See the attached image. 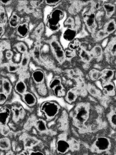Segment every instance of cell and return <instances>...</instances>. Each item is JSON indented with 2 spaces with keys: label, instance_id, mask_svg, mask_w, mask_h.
I'll list each match as a JSON object with an SVG mask.
<instances>
[{
  "label": "cell",
  "instance_id": "obj_1",
  "mask_svg": "<svg viewBox=\"0 0 116 155\" xmlns=\"http://www.w3.org/2000/svg\"><path fill=\"white\" fill-rule=\"evenodd\" d=\"M65 16L64 12L59 9L53 10L47 17V26L52 31H57L61 28V21L64 19Z\"/></svg>",
  "mask_w": 116,
  "mask_h": 155
},
{
  "label": "cell",
  "instance_id": "obj_2",
  "mask_svg": "<svg viewBox=\"0 0 116 155\" xmlns=\"http://www.w3.org/2000/svg\"><path fill=\"white\" fill-rule=\"evenodd\" d=\"M40 110L48 118H53L58 114L59 106L55 102L46 101L41 106Z\"/></svg>",
  "mask_w": 116,
  "mask_h": 155
},
{
  "label": "cell",
  "instance_id": "obj_3",
  "mask_svg": "<svg viewBox=\"0 0 116 155\" xmlns=\"http://www.w3.org/2000/svg\"><path fill=\"white\" fill-rule=\"evenodd\" d=\"M51 47L57 60L61 63L64 61V60L65 59L64 51L59 42L57 41H53L51 42Z\"/></svg>",
  "mask_w": 116,
  "mask_h": 155
},
{
  "label": "cell",
  "instance_id": "obj_4",
  "mask_svg": "<svg viewBox=\"0 0 116 155\" xmlns=\"http://www.w3.org/2000/svg\"><path fill=\"white\" fill-rule=\"evenodd\" d=\"M89 118V111L87 109L83 106H80L78 107L77 112L75 116L76 121L80 124H84Z\"/></svg>",
  "mask_w": 116,
  "mask_h": 155
},
{
  "label": "cell",
  "instance_id": "obj_5",
  "mask_svg": "<svg viewBox=\"0 0 116 155\" xmlns=\"http://www.w3.org/2000/svg\"><path fill=\"white\" fill-rule=\"evenodd\" d=\"M94 146L100 151H106L110 148L111 142L109 139L105 137H101L96 140Z\"/></svg>",
  "mask_w": 116,
  "mask_h": 155
},
{
  "label": "cell",
  "instance_id": "obj_6",
  "mask_svg": "<svg viewBox=\"0 0 116 155\" xmlns=\"http://www.w3.org/2000/svg\"><path fill=\"white\" fill-rule=\"evenodd\" d=\"M11 110L8 107H3L0 110V124L7 125L11 116Z\"/></svg>",
  "mask_w": 116,
  "mask_h": 155
},
{
  "label": "cell",
  "instance_id": "obj_7",
  "mask_svg": "<svg viewBox=\"0 0 116 155\" xmlns=\"http://www.w3.org/2000/svg\"><path fill=\"white\" fill-rule=\"evenodd\" d=\"M71 148V144L65 140H59L56 143L57 151L60 153H65Z\"/></svg>",
  "mask_w": 116,
  "mask_h": 155
},
{
  "label": "cell",
  "instance_id": "obj_8",
  "mask_svg": "<svg viewBox=\"0 0 116 155\" xmlns=\"http://www.w3.org/2000/svg\"><path fill=\"white\" fill-rule=\"evenodd\" d=\"M84 21L88 28H92L96 23V14L94 12H90L84 15Z\"/></svg>",
  "mask_w": 116,
  "mask_h": 155
},
{
  "label": "cell",
  "instance_id": "obj_9",
  "mask_svg": "<svg viewBox=\"0 0 116 155\" xmlns=\"http://www.w3.org/2000/svg\"><path fill=\"white\" fill-rule=\"evenodd\" d=\"M77 35V30L73 28H67L63 33V38L65 41L70 42L75 39Z\"/></svg>",
  "mask_w": 116,
  "mask_h": 155
},
{
  "label": "cell",
  "instance_id": "obj_10",
  "mask_svg": "<svg viewBox=\"0 0 116 155\" xmlns=\"http://www.w3.org/2000/svg\"><path fill=\"white\" fill-rule=\"evenodd\" d=\"M23 101H24V102L29 106H33L35 105L37 102L36 98L34 96V95L29 92H26L23 95Z\"/></svg>",
  "mask_w": 116,
  "mask_h": 155
},
{
  "label": "cell",
  "instance_id": "obj_11",
  "mask_svg": "<svg viewBox=\"0 0 116 155\" xmlns=\"http://www.w3.org/2000/svg\"><path fill=\"white\" fill-rule=\"evenodd\" d=\"M17 33L22 38L26 37L29 33L28 25L27 23H20V25L17 28Z\"/></svg>",
  "mask_w": 116,
  "mask_h": 155
},
{
  "label": "cell",
  "instance_id": "obj_12",
  "mask_svg": "<svg viewBox=\"0 0 116 155\" xmlns=\"http://www.w3.org/2000/svg\"><path fill=\"white\" fill-rule=\"evenodd\" d=\"M114 75V71L105 69L102 71V79L104 81L105 84L111 82Z\"/></svg>",
  "mask_w": 116,
  "mask_h": 155
},
{
  "label": "cell",
  "instance_id": "obj_13",
  "mask_svg": "<svg viewBox=\"0 0 116 155\" xmlns=\"http://www.w3.org/2000/svg\"><path fill=\"white\" fill-rule=\"evenodd\" d=\"M103 90L104 93L106 95L112 96L115 94V85L111 82L105 83L103 85Z\"/></svg>",
  "mask_w": 116,
  "mask_h": 155
},
{
  "label": "cell",
  "instance_id": "obj_14",
  "mask_svg": "<svg viewBox=\"0 0 116 155\" xmlns=\"http://www.w3.org/2000/svg\"><path fill=\"white\" fill-rule=\"evenodd\" d=\"M33 79L34 81L36 84H40L42 83L45 79V75L43 71L41 70H36L35 71L32 75Z\"/></svg>",
  "mask_w": 116,
  "mask_h": 155
},
{
  "label": "cell",
  "instance_id": "obj_15",
  "mask_svg": "<svg viewBox=\"0 0 116 155\" xmlns=\"http://www.w3.org/2000/svg\"><path fill=\"white\" fill-rule=\"evenodd\" d=\"M15 91H17V93H18L20 94L23 95L27 92V87L24 82L21 81H19L17 82L15 87Z\"/></svg>",
  "mask_w": 116,
  "mask_h": 155
},
{
  "label": "cell",
  "instance_id": "obj_16",
  "mask_svg": "<svg viewBox=\"0 0 116 155\" xmlns=\"http://www.w3.org/2000/svg\"><path fill=\"white\" fill-rule=\"evenodd\" d=\"M20 18L15 14L11 15L9 20V25L12 28H17L20 25Z\"/></svg>",
  "mask_w": 116,
  "mask_h": 155
},
{
  "label": "cell",
  "instance_id": "obj_17",
  "mask_svg": "<svg viewBox=\"0 0 116 155\" xmlns=\"http://www.w3.org/2000/svg\"><path fill=\"white\" fill-rule=\"evenodd\" d=\"M80 57L81 60L86 63L89 62L92 59V55L90 52L85 49H81L80 51Z\"/></svg>",
  "mask_w": 116,
  "mask_h": 155
},
{
  "label": "cell",
  "instance_id": "obj_18",
  "mask_svg": "<svg viewBox=\"0 0 116 155\" xmlns=\"http://www.w3.org/2000/svg\"><path fill=\"white\" fill-rule=\"evenodd\" d=\"M36 127L37 128V131L40 133H44L47 131V127H46V123L43 120H41V119L38 120L36 121Z\"/></svg>",
  "mask_w": 116,
  "mask_h": 155
},
{
  "label": "cell",
  "instance_id": "obj_19",
  "mask_svg": "<svg viewBox=\"0 0 116 155\" xmlns=\"http://www.w3.org/2000/svg\"><path fill=\"white\" fill-rule=\"evenodd\" d=\"M2 87H3V93H6L7 95L11 93L12 87L11 83L10 82V81L9 80H8L6 79H3V83H2Z\"/></svg>",
  "mask_w": 116,
  "mask_h": 155
},
{
  "label": "cell",
  "instance_id": "obj_20",
  "mask_svg": "<svg viewBox=\"0 0 116 155\" xmlns=\"http://www.w3.org/2000/svg\"><path fill=\"white\" fill-rule=\"evenodd\" d=\"M11 147V143L9 139L4 137L0 139V149L2 150H9Z\"/></svg>",
  "mask_w": 116,
  "mask_h": 155
},
{
  "label": "cell",
  "instance_id": "obj_21",
  "mask_svg": "<svg viewBox=\"0 0 116 155\" xmlns=\"http://www.w3.org/2000/svg\"><path fill=\"white\" fill-rule=\"evenodd\" d=\"M89 77L92 81H99L102 79V72L97 69H92L89 72Z\"/></svg>",
  "mask_w": 116,
  "mask_h": 155
},
{
  "label": "cell",
  "instance_id": "obj_22",
  "mask_svg": "<svg viewBox=\"0 0 116 155\" xmlns=\"http://www.w3.org/2000/svg\"><path fill=\"white\" fill-rule=\"evenodd\" d=\"M77 98V94L74 90H69L66 95V100L69 103H72L76 101Z\"/></svg>",
  "mask_w": 116,
  "mask_h": 155
},
{
  "label": "cell",
  "instance_id": "obj_23",
  "mask_svg": "<svg viewBox=\"0 0 116 155\" xmlns=\"http://www.w3.org/2000/svg\"><path fill=\"white\" fill-rule=\"evenodd\" d=\"M115 22L114 20H112L111 21H109L107 25H106L105 28V31L108 34H111L115 30Z\"/></svg>",
  "mask_w": 116,
  "mask_h": 155
},
{
  "label": "cell",
  "instance_id": "obj_24",
  "mask_svg": "<svg viewBox=\"0 0 116 155\" xmlns=\"http://www.w3.org/2000/svg\"><path fill=\"white\" fill-rule=\"evenodd\" d=\"M39 143V140L34 137H28L25 142V147L27 148H31Z\"/></svg>",
  "mask_w": 116,
  "mask_h": 155
},
{
  "label": "cell",
  "instance_id": "obj_25",
  "mask_svg": "<svg viewBox=\"0 0 116 155\" xmlns=\"http://www.w3.org/2000/svg\"><path fill=\"white\" fill-rule=\"evenodd\" d=\"M102 52H103V50L102 47L100 45H96L94 48H92L90 54L92 57L98 58L102 55Z\"/></svg>",
  "mask_w": 116,
  "mask_h": 155
},
{
  "label": "cell",
  "instance_id": "obj_26",
  "mask_svg": "<svg viewBox=\"0 0 116 155\" xmlns=\"http://www.w3.org/2000/svg\"><path fill=\"white\" fill-rule=\"evenodd\" d=\"M103 8L108 17L112 15L115 11V6L110 3H105L103 5Z\"/></svg>",
  "mask_w": 116,
  "mask_h": 155
},
{
  "label": "cell",
  "instance_id": "obj_27",
  "mask_svg": "<svg viewBox=\"0 0 116 155\" xmlns=\"http://www.w3.org/2000/svg\"><path fill=\"white\" fill-rule=\"evenodd\" d=\"M80 46H81V43H80V41L77 39H75L74 40L69 42L68 48L75 51V50L79 49L80 48Z\"/></svg>",
  "mask_w": 116,
  "mask_h": 155
},
{
  "label": "cell",
  "instance_id": "obj_28",
  "mask_svg": "<svg viewBox=\"0 0 116 155\" xmlns=\"http://www.w3.org/2000/svg\"><path fill=\"white\" fill-rule=\"evenodd\" d=\"M30 61V55L28 54V52L25 53V54H23L22 55V57H21V63H20V65L22 67H27Z\"/></svg>",
  "mask_w": 116,
  "mask_h": 155
},
{
  "label": "cell",
  "instance_id": "obj_29",
  "mask_svg": "<svg viewBox=\"0 0 116 155\" xmlns=\"http://www.w3.org/2000/svg\"><path fill=\"white\" fill-rule=\"evenodd\" d=\"M16 47L20 53L23 54L28 52V47L23 42H19L16 45Z\"/></svg>",
  "mask_w": 116,
  "mask_h": 155
},
{
  "label": "cell",
  "instance_id": "obj_30",
  "mask_svg": "<svg viewBox=\"0 0 116 155\" xmlns=\"http://www.w3.org/2000/svg\"><path fill=\"white\" fill-rule=\"evenodd\" d=\"M53 90L56 96H62L64 94V90L62 84L56 87Z\"/></svg>",
  "mask_w": 116,
  "mask_h": 155
},
{
  "label": "cell",
  "instance_id": "obj_31",
  "mask_svg": "<svg viewBox=\"0 0 116 155\" xmlns=\"http://www.w3.org/2000/svg\"><path fill=\"white\" fill-rule=\"evenodd\" d=\"M8 21V17L6 12L5 11H0V26L6 25Z\"/></svg>",
  "mask_w": 116,
  "mask_h": 155
},
{
  "label": "cell",
  "instance_id": "obj_32",
  "mask_svg": "<svg viewBox=\"0 0 116 155\" xmlns=\"http://www.w3.org/2000/svg\"><path fill=\"white\" fill-rule=\"evenodd\" d=\"M64 55L65 58L72 59L75 57V51L68 48L64 51Z\"/></svg>",
  "mask_w": 116,
  "mask_h": 155
},
{
  "label": "cell",
  "instance_id": "obj_33",
  "mask_svg": "<svg viewBox=\"0 0 116 155\" xmlns=\"http://www.w3.org/2000/svg\"><path fill=\"white\" fill-rule=\"evenodd\" d=\"M13 113H14V116H13V118H14V120L15 121H17L19 120L21 115V109H19V108H14L13 109Z\"/></svg>",
  "mask_w": 116,
  "mask_h": 155
},
{
  "label": "cell",
  "instance_id": "obj_34",
  "mask_svg": "<svg viewBox=\"0 0 116 155\" xmlns=\"http://www.w3.org/2000/svg\"><path fill=\"white\" fill-rule=\"evenodd\" d=\"M62 83H61V81L59 79H53L50 83V85H49V87L50 88L52 89V90H53L56 87L59 85H61Z\"/></svg>",
  "mask_w": 116,
  "mask_h": 155
},
{
  "label": "cell",
  "instance_id": "obj_35",
  "mask_svg": "<svg viewBox=\"0 0 116 155\" xmlns=\"http://www.w3.org/2000/svg\"><path fill=\"white\" fill-rule=\"evenodd\" d=\"M33 56L34 58L37 60H39L40 58V48L37 46L35 47L34 50H33Z\"/></svg>",
  "mask_w": 116,
  "mask_h": 155
},
{
  "label": "cell",
  "instance_id": "obj_36",
  "mask_svg": "<svg viewBox=\"0 0 116 155\" xmlns=\"http://www.w3.org/2000/svg\"><path fill=\"white\" fill-rule=\"evenodd\" d=\"M18 68H19V66L15 63H9L8 66V71L10 72H15L17 71L18 69Z\"/></svg>",
  "mask_w": 116,
  "mask_h": 155
},
{
  "label": "cell",
  "instance_id": "obj_37",
  "mask_svg": "<svg viewBox=\"0 0 116 155\" xmlns=\"http://www.w3.org/2000/svg\"><path fill=\"white\" fill-rule=\"evenodd\" d=\"M108 35H109L104 30H101L97 33V38H98V39H99L100 40V39H103L105 38Z\"/></svg>",
  "mask_w": 116,
  "mask_h": 155
},
{
  "label": "cell",
  "instance_id": "obj_38",
  "mask_svg": "<svg viewBox=\"0 0 116 155\" xmlns=\"http://www.w3.org/2000/svg\"><path fill=\"white\" fill-rule=\"evenodd\" d=\"M75 23V21H74V19L72 17H68L67 18L65 21H64V25L65 26H71V27H72V26H73Z\"/></svg>",
  "mask_w": 116,
  "mask_h": 155
},
{
  "label": "cell",
  "instance_id": "obj_39",
  "mask_svg": "<svg viewBox=\"0 0 116 155\" xmlns=\"http://www.w3.org/2000/svg\"><path fill=\"white\" fill-rule=\"evenodd\" d=\"M1 132L2 134H3L4 136H7L9 133L10 130L9 128L7 126V125H2Z\"/></svg>",
  "mask_w": 116,
  "mask_h": 155
},
{
  "label": "cell",
  "instance_id": "obj_40",
  "mask_svg": "<svg viewBox=\"0 0 116 155\" xmlns=\"http://www.w3.org/2000/svg\"><path fill=\"white\" fill-rule=\"evenodd\" d=\"M8 95L5 93H0V104H3L7 101Z\"/></svg>",
  "mask_w": 116,
  "mask_h": 155
},
{
  "label": "cell",
  "instance_id": "obj_41",
  "mask_svg": "<svg viewBox=\"0 0 116 155\" xmlns=\"http://www.w3.org/2000/svg\"><path fill=\"white\" fill-rule=\"evenodd\" d=\"M110 121H111V124L114 127H115V124H116V115H115V114H114L113 115H112V116L111 117Z\"/></svg>",
  "mask_w": 116,
  "mask_h": 155
},
{
  "label": "cell",
  "instance_id": "obj_42",
  "mask_svg": "<svg viewBox=\"0 0 116 155\" xmlns=\"http://www.w3.org/2000/svg\"><path fill=\"white\" fill-rule=\"evenodd\" d=\"M13 55H14V54L12 51L11 50H8L6 51V57L8 60H10L12 59V58L13 57Z\"/></svg>",
  "mask_w": 116,
  "mask_h": 155
},
{
  "label": "cell",
  "instance_id": "obj_43",
  "mask_svg": "<svg viewBox=\"0 0 116 155\" xmlns=\"http://www.w3.org/2000/svg\"><path fill=\"white\" fill-rule=\"evenodd\" d=\"M43 23H41L38 26L37 28H36V34L39 35L43 31Z\"/></svg>",
  "mask_w": 116,
  "mask_h": 155
},
{
  "label": "cell",
  "instance_id": "obj_44",
  "mask_svg": "<svg viewBox=\"0 0 116 155\" xmlns=\"http://www.w3.org/2000/svg\"><path fill=\"white\" fill-rule=\"evenodd\" d=\"M72 145L73 146V148H74L75 150H77L79 148V143L75 140H73Z\"/></svg>",
  "mask_w": 116,
  "mask_h": 155
},
{
  "label": "cell",
  "instance_id": "obj_45",
  "mask_svg": "<svg viewBox=\"0 0 116 155\" xmlns=\"http://www.w3.org/2000/svg\"><path fill=\"white\" fill-rule=\"evenodd\" d=\"M45 3L47 4L48 5H49V6H55L58 3H59V1H57V2H48V1H46Z\"/></svg>",
  "mask_w": 116,
  "mask_h": 155
},
{
  "label": "cell",
  "instance_id": "obj_46",
  "mask_svg": "<svg viewBox=\"0 0 116 155\" xmlns=\"http://www.w3.org/2000/svg\"><path fill=\"white\" fill-rule=\"evenodd\" d=\"M111 52L112 55H115L116 48H115V43L113 44V45L112 46V47H111Z\"/></svg>",
  "mask_w": 116,
  "mask_h": 155
},
{
  "label": "cell",
  "instance_id": "obj_47",
  "mask_svg": "<svg viewBox=\"0 0 116 155\" xmlns=\"http://www.w3.org/2000/svg\"><path fill=\"white\" fill-rule=\"evenodd\" d=\"M5 33V28L3 26H0V38H2Z\"/></svg>",
  "mask_w": 116,
  "mask_h": 155
},
{
  "label": "cell",
  "instance_id": "obj_48",
  "mask_svg": "<svg viewBox=\"0 0 116 155\" xmlns=\"http://www.w3.org/2000/svg\"><path fill=\"white\" fill-rule=\"evenodd\" d=\"M0 3H2V4H3V5H8L10 4V3H11V1H6V2H0Z\"/></svg>",
  "mask_w": 116,
  "mask_h": 155
},
{
  "label": "cell",
  "instance_id": "obj_49",
  "mask_svg": "<svg viewBox=\"0 0 116 155\" xmlns=\"http://www.w3.org/2000/svg\"><path fill=\"white\" fill-rule=\"evenodd\" d=\"M100 3H97L96 4V8L97 9H98L100 8Z\"/></svg>",
  "mask_w": 116,
  "mask_h": 155
},
{
  "label": "cell",
  "instance_id": "obj_50",
  "mask_svg": "<svg viewBox=\"0 0 116 155\" xmlns=\"http://www.w3.org/2000/svg\"><path fill=\"white\" fill-rule=\"evenodd\" d=\"M1 58H2V53L1 51H0V60H1Z\"/></svg>",
  "mask_w": 116,
  "mask_h": 155
}]
</instances>
